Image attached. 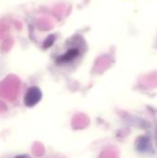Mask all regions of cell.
<instances>
[{"label":"cell","instance_id":"1","mask_svg":"<svg viewBox=\"0 0 157 158\" xmlns=\"http://www.w3.org/2000/svg\"><path fill=\"white\" fill-rule=\"evenodd\" d=\"M42 99V92L38 87L32 86L28 89L25 97H24V104L28 107H32L36 106Z\"/></svg>","mask_w":157,"mask_h":158},{"label":"cell","instance_id":"3","mask_svg":"<svg viewBox=\"0 0 157 158\" xmlns=\"http://www.w3.org/2000/svg\"><path fill=\"white\" fill-rule=\"evenodd\" d=\"M54 39H55V37H53V35H51V36L44 42V47L47 48V47H49L50 45H52V44L54 43Z\"/></svg>","mask_w":157,"mask_h":158},{"label":"cell","instance_id":"2","mask_svg":"<svg viewBox=\"0 0 157 158\" xmlns=\"http://www.w3.org/2000/svg\"><path fill=\"white\" fill-rule=\"evenodd\" d=\"M80 55V50L78 48H71L68 50L65 54H63L61 56H59L56 60L57 63L64 64V63H68L76 59Z\"/></svg>","mask_w":157,"mask_h":158}]
</instances>
